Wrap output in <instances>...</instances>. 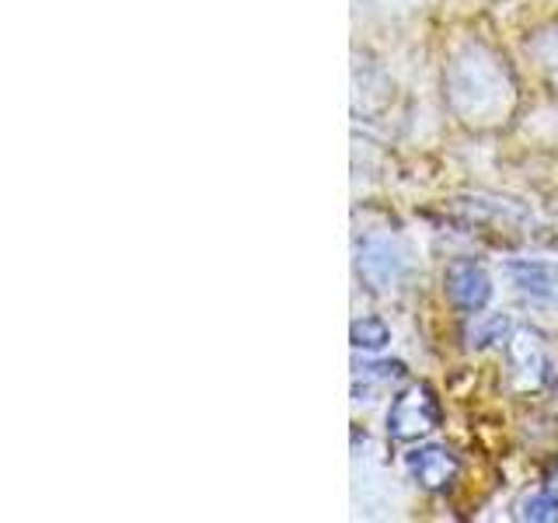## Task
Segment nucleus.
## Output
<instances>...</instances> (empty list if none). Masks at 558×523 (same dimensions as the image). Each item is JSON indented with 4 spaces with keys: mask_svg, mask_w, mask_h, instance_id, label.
Returning a JSON list of instances; mask_svg holds the SVG:
<instances>
[{
    "mask_svg": "<svg viewBox=\"0 0 558 523\" xmlns=\"http://www.w3.org/2000/svg\"><path fill=\"white\" fill-rule=\"evenodd\" d=\"M510 276L523 293L541 296V301H558V269L548 262H513Z\"/></svg>",
    "mask_w": 558,
    "mask_h": 523,
    "instance_id": "nucleus-5",
    "label": "nucleus"
},
{
    "mask_svg": "<svg viewBox=\"0 0 558 523\" xmlns=\"http://www.w3.org/2000/svg\"><path fill=\"white\" fill-rule=\"evenodd\" d=\"M436 423H440V401L426 384L401 391L388 412V433L395 440H415V436L436 429Z\"/></svg>",
    "mask_w": 558,
    "mask_h": 523,
    "instance_id": "nucleus-1",
    "label": "nucleus"
},
{
    "mask_svg": "<svg viewBox=\"0 0 558 523\" xmlns=\"http://www.w3.org/2000/svg\"><path fill=\"white\" fill-rule=\"evenodd\" d=\"M520 520H558V488H545V492L523 499Z\"/></svg>",
    "mask_w": 558,
    "mask_h": 523,
    "instance_id": "nucleus-8",
    "label": "nucleus"
},
{
    "mask_svg": "<svg viewBox=\"0 0 558 523\" xmlns=\"http://www.w3.org/2000/svg\"><path fill=\"white\" fill-rule=\"evenodd\" d=\"M391 342V331L380 318H363V321H353V345L356 349H384Z\"/></svg>",
    "mask_w": 558,
    "mask_h": 523,
    "instance_id": "nucleus-7",
    "label": "nucleus"
},
{
    "mask_svg": "<svg viewBox=\"0 0 558 523\" xmlns=\"http://www.w3.org/2000/svg\"><path fill=\"white\" fill-rule=\"evenodd\" d=\"M506 336H510V318H502V314H482L468 331L471 345H493L502 342Z\"/></svg>",
    "mask_w": 558,
    "mask_h": 523,
    "instance_id": "nucleus-6",
    "label": "nucleus"
},
{
    "mask_svg": "<svg viewBox=\"0 0 558 523\" xmlns=\"http://www.w3.org/2000/svg\"><path fill=\"white\" fill-rule=\"evenodd\" d=\"M405 370H401V363H371V366H360L356 370V380H366V388L363 391H356V394H371V388L374 384H391L395 377H401Z\"/></svg>",
    "mask_w": 558,
    "mask_h": 523,
    "instance_id": "nucleus-9",
    "label": "nucleus"
},
{
    "mask_svg": "<svg viewBox=\"0 0 558 523\" xmlns=\"http://www.w3.org/2000/svg\"><path fill=\"white\" fill-rule=\"evenodd\" d=\"M356 266H360V272H363L366 279H371V283H374L377 290H388V287L398 283L401 276H405L409 258H405V252H401L398 244L388 241V238H366V241L360 244Z\"/></svg>",
    "mask_w": 558,
    "mask_h": 523,
    "instance_id": "nucleus-2",
    "label": "nucleus"
},
{
    "mask_svg": "<svg viewBox=\"0 0 558 523\" xmlns=\"http://www.w3.org/2000/svg\"><path fill=\"white\" fill-rule=\"evenodd\" d=\"M412 478L423 485V488H447L458 475V458L440 447V443H426V447H415L409 458H405Z\"/></svg>",
    "mask_w": 558,
    "mask_h": 523,
    "instance_id": "nucleus-3",
    "label": "nucleus"
},
{
    "mask_svg": "<svg viewBox=\"0 0 558 523\" xmlns=\"http://www.w3.org/2000/svg\"><path fill=\"white\" fill-rule=\"evenodd\" d=\"M447 290H450V301L471 314H478L488 301H493V283H488V276L475 266V262H458V266H450Z\"/></svg>",
    "mask_w": 558,
    "mask_h": 523,
    "instance_id": "nucleus-4",
    "label": "nucleus"
}]
</instances>
